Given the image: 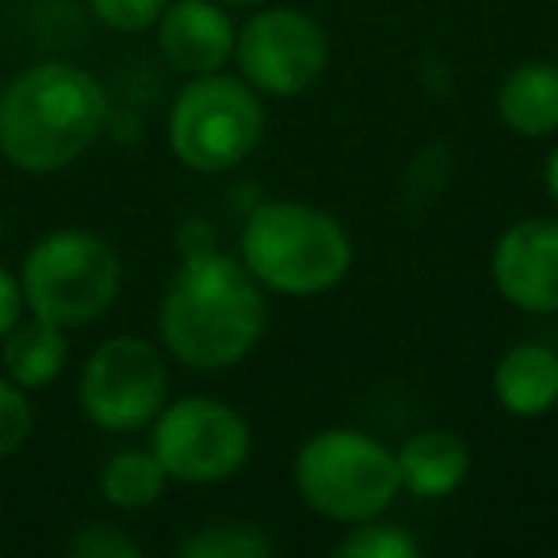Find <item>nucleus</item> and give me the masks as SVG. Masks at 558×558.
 Returning a JSON list of instances; mask_svg holds the SVG:
<instances>
[{
    "instance_id": "nucleus-1",
    "label": "nucleus",
    "mask_w": 558,
    "mask_h": 558,
    "mask_svg": "<svg viewBox=\"0 0 558 558\" xmlns=\"http://www.w3.org/2000/svg\"><path fill=\"white\" fill-rule=\"evenodd\" d=\"M268 329V291L222 248L180 256L157 306V344L187 372L245 364Z\"/></svg>"
},
{
    "instance_id": "nucleus-2",
    "label": "nucleus",
    "mask_w": 558,
    "mask_h": 558,
    "mask_svg": "<svg viewBox=\"0 0 558 558\" xmlns=\"http://www.w3.org/2000/svg\"><path fill=\"white\" fill-rule=\"evenodd\" d=\"M111 100L73 62H35L0 88V157L27 177L77 165L108 131Z\"/></svg>"
},
{
    "instance_id": "nucleus-3",
    "label": "nucleus",
    "mask_w": 558,
    "mask_h": 558,
    "mask_svg": "<svg viewBox=\"0 0 558 558\" xmlns=\"http://www.w3.org/2000/svg\"><path fill=\"white\" fill-rule=\"evenodd\" d=\"M238 256L268 295L318 299L349 279L356 245L333 210L306 199H264L245 215Z\"/></svg>"
},
{
    "instance_id": "nucleus-4",
    "label": "nucleus",
    "mask_w": 558,
    "mask_h": 558,
    "mask_svg": "<svg viewBox=\"0 0 558 558\" xmlns=\"http://www.w3.org/2000/svg\"><path fill=\"white\" fill-rule=\"evenodd\" d=\"M291 478L306 509L341 527L383 517L402 497L395 448L352 425H329L306 436Z\"/></svg>"
},
{
    "instance_id": "nucleus-5",
    "label": "nucleus",
    "mask_w": 558,
    "mask_h": 558,
    "mask_svg": "<svg viewBox=\"0 0 558 558\" xmlns=\"http://www.w3.org/2000/svg\"><path fill=\"white\" fill-rule=\"evenodd\" d=\"M268 134L264 96L238 73H203L187 77L165 123L169 149L187 172L226 177L260 149Z\"/></svg>"
},
{
    "instance_id": "nucleus-6",
    "label": "nucleus",
    "mask_w": 558,
    "mask_h": 558,
    "mask_svg": "<svg viewBox=\"0 0 558 558\" xmlns=\"http://www.w3.org/2000/svg\"><path fill=\"white\" fill-rule=\"evenodd\" d=\"M27 314L81 329L100 322L123 291V260L108 238L93 230H50L20 264Z\"/></svg>"
},
{
    "instance_id": "nucleus-7",
    "label": "nucleus",
    "mask_w": 558,
    "mask_h": 558,
    "mask_svg": "<svg viewBox=\"0 0 558 558\" xmlns=\"http://www.w3.org/2000/svg\"><path fill=\"white\" fill-rule=\"evenodd\" d=\"M149 451L180 486H222L253 459L248 417L215 395H184L165 402L149 425Z\"/></svg>"
},
{
    "instance_id": "nucleus-8",
    "label": "nucleus",
    "mask_w": 558,
    "mask_h": 558,
    "mask_svg": "<svg viewBox=\"0 0 558 558\" xmlns=\"http://www.w3.org/2000/svg\"><path fill=\"white\" fill-rule=\"evenodd\" d=\"M169 402V356L134 333L100 341L77 375V405L100 433L131 436L154 425Z\"/></svg>"
},
{
    "instance_id": "nucleus-9",
    "label": "nucleus",
    "mask_w": 558,
    "mask_h": 558,
    "mask_svg": "<svg viewBox=\"0 0 558 558\" xmlns=\"http://www.w3.org/2000/svg\"><path fill=\"white\" fill-rule=\"evenodd\" d=\"M233 65L264 100H295L326 77L329 35L311 12L271 0L238 24Z\"/></svg>"
},
{
    "instance_id": "nucleus-10",
    "label": "nucleus",
    "mask_w": 558,
    "mask_h": 558,
    "mask_svg": "<svg viewBox=\"0 0 558 558\" xmlns=\"http://www.w3.org/2000/svg\"><path fill=\"white\" fill-rule=\"evenodd\" d=\"M497 295L520 314H558V218H517L489 248Z\"/></svg>"
},
{
    "instance_id": "nucleus-11",
    "label": "nucleus",
    "mask_w": 558,
    "mask_h": 558,
    "mask_svg": "<svg viewBox=\"0 0 558 558\" xmlns=\"http://www.w3.org/2000/svg\"><path fill=\"white\" fill-rule=\"evenodd\" d=\"M157 54L180 77L218 73L233 62L238 20L218 0H169L154 24Z\"/></svg>"
},
{
    "instance_id": "nucleus-12",
    "label": "nucleus",
    "mask_w": 558,
    "mask_h": 558,
    "mask_svg": "<svg viewBox=\"0 0 558 558\" xmlns=\"http://www.w3.org/2000/svg\"><path fill=\"white\" fill-rule=\"evenodd\" d=\"M402 494L417 501H444L471 478V444L451 428H417L395 448Z\"/></svg>"
},
{
    "instance_id": "nucleus-13",
    "label": "nucleus",
    "mask_w": 558,
    "mask_h": 558,
    "mask_svg": "<svg viewBox=\"0 0 558 558\" xmlns=\"http://www.w3.org/2000/svg\"><path fill=\"white\" fill-rule=\"evenodd\" d=\"M489 395L517 421L547 417L558 405V352L539 341L505 349L489 372Z\"/></svg>"
},
{
    "instance_id": "nucleus-14",
    "label": "nucleus",
    "mask_w": 558,
    "mask_h": 558,
    "mask_svg": "<svg viewBox=\"0 0 558 558\" xmlns=\"http://www.w3.org/2000/svg\"><path fill=\"white\" fill-rule=\"evenodd\" d=\"M497 119L524 142L558 138V62L527 58L517 62L497 85Z\"/></svg>"
},
{
    "instance_id": "nucleus-15",
    "label": "nucleus",
    "mask_w": 558,
    "mask_h": 558,
    "mask_svg": "<svg viewBox=\"0 0 558 558\" xmlns=\"http://www.w3.org/2000/svg\"><path fill=\"white\" fill-rule=\"evenodd\" d=\"M0 367L27 395L54 387L70 367V329L24 314L9 333L0 337Z\"/></svg>"
},
{
    "instance_id": "nucleus-16",
    "label": "nucleus",
    "mask_w": 558,
    "mask_h": 558,
    "mask_svg": "<svg viewBox=\"0 0 558 558\" xmlns=\"http://www.w3.org/2000/svg\"><path fill=\"white\" fill-rule=\"evenodd\" d=\"M169 489V474L149 448H123L100 471V494L119 512H146Z\"/></svg>"
},
{
    "instance_id": "nucleus-17",
    "label": "nucleus",
    "mask_w": 558,
    "mask_h": 558,
    "mask_svg": "<svg viewBox=\"0 0 558 558\" xmlns=\"http://www.w3.org/2000/svg\"><path fill=\"white\" fill-rule=\"evenodd\" d=\"M180 558H271L276 543L253 520H207L177 543Z\"/></svg>"
},
{
    "instance_id": "nucleus-18",
    "label": "nucleus",
    "mask_w": 558,
    "mask_h": 558,
    "mask_svg": "<svg viewBox=\"0 0 558 558\" xmlns=\"http://www.w3.org/2000/svg\"><path fill=\"white\" fill-rule=\"evenodd\" d=\"M333 555L341 558H421L425 547L421 539L410 532L405 524L398 520L372 517V520H360V524H349L344 535L333 543Z\"/></svg>"
},
{
    "instance_id": "nucleus-19",
    "label": "nucleus",
    "mask_w": 558,
    "mask_h": 558,
    "mask_svg": "<svg viewBox=\"0 0 558 558\" xmlns=\"http://www.w3.org/2000/svg\"><path fill=\"white\" fill-rule=\"evenodd\" d=\"M35 433V405L20 383L0 375V459L16 456Z\"/></svg>"
},
{
    "instance_id": "nucleus-20",
    "label": "nucleus",
    "mask_w": 558,
    "mask_h": 558,
    "mask_svg": "<svg viewBox=\"0 0 558 558\" xmlns=\"http://www.w3.org/2000/svg\"><path fill=\"white\" fill-rule=\"evenodd\" d=\"M85 4L108 32L142 35V32H154L157 16L165 12L169 0H85Z\"/></svg>"
},
{
    "instance_id": "nucleus-21",
    "label": "nucleus",
    "mask_w": 558,
    "mask_h": 558,
    "mask_svg": "<svg viewBox=\"0 0 558 558\" xmlns=\"http://www.w3.org/2000/svg\"><path fill=\"white\" fill-rule=\"evenodd\" d=\"M73 558H138L142 543L119 524H85L70 539Z\"/></svg>"
},
{
    "instance_id": "nucleus-22",
    "label": "nucleus",
    "mask_w": 558,
    "mask_h": 558,
    "mask_svg": "<svg viewBox=\"0 0 558 558\" xmlns=\"http://www.w3.org/2000/svg\"><path fill=\"white\" fill-rule=\"evenodd\" d=\"M27 314L24 306V288H20V276L0 264V337L9 333L20 318Z\"/></svg>"
},
{
    "instance_id": "nucleus-23",
    "label": "nucleus",
    "mask_w": 558,
    "mask_h": 558,
    "mask_svg": "<svg viewBox=\"0 0 558 558\" xmlns=\"http://www.w3.org/2000/svg\"><path fill=\"white\" fill-rule=\"evenodd\" d=\"M177 248H180V256L218 248L215 226H210L207 218H184V222H180V230H177Z\"/></svg>"
},
{
    "instance_id": "nucleus-24",
    "label": "nucleus",
    "mask_w": 558,
    "mask_h": 558,
    "mask_svg": "<svg viewBox=\"0 0 558 558\" xmlns=\"http://www.w3.org/2000/svg\"><path fill=\"white\" fill-rule=\"evenodd\" d=\"M543 192H547V199L558 207V142L550 146L547 161H543Z\"/></svg>"
},
{
    "instance_id": "nucleus-25",
    "label": "nucleus",
    "mask_w": 558,
    "mask_h": 558,
    "mask_svg": "<svg viewBox=\"0 0 558 558\" xmlns=\"http://www.w3.org/2000/svg\"><path fill=\"white\" fill-rule=\"evenodd\" d=\"M218 4H226V9H245V12H253V9H260V4H271V0H218Z\"/></svg>"
},
{
    "instance_id": "nucleus-26",
    "label": "nucleus",
    "mask_w": 558,
    "mask_h": 558,
    "mask_svg": "<svg viewBox=\"0 0 558 558\" xmlns=\"http://www.w3.org/2000/svg\"><path fill=\"white\" fill-rule=\"evenodd\" d=\"M0 241H4V215H0Z\"/></svg>"
}]
</instances>
